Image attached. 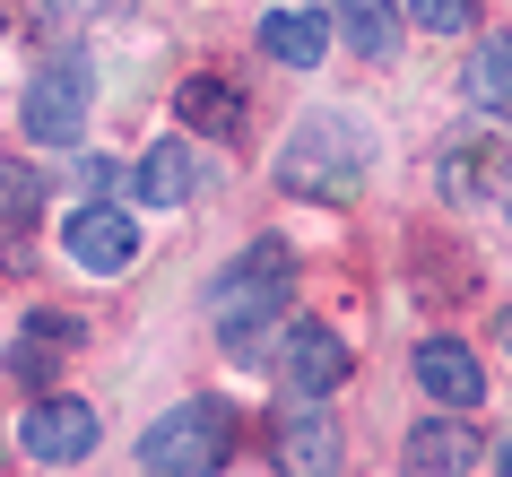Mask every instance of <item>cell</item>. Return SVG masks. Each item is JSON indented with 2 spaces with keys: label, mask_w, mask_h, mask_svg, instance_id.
Returning a JSON list of instances; mask_svg holds the SVG:
<instances>
[{
  "label": "cell",
  "mask_w": 512,
  "mask_h": 477,
  "mask_svg": "<svg viewBox=\"0 0 512 477\" xmlns=\"http://www.w3.org/2000/svg\"><path fill=\"white\" fill-rule=\"evenodd\" d=\"M365 165H374V139L356 131L348 113H304L287 148H278V191L287 200H356L365 191Z\"/></svg>",
  "instance_id": "1"
},
{
  "label": "cell",
  "mask_w": 512,
  "mask_h": 477,
  "mask_svg": "<svg viewBox=\"0 0 512 477\" xmlns=\"http://www.w3.org/2000/svg\"><path fill=\"white\" fill-rule=\"evenodd\" d=\"M287 304H296V261H287L278 235H261L243 261H226L217 287H209V321H217V339L235 347V356H252V339H261Z\"/></svg>",
  "instance_id": "2"
},
{
  "label": "cell",
  "mask_w": 512,
  "mask_h": 477,
  "mask_svg": "<svg viewBox=\"0 0 512 477\" xmlns=\"http://www.w3.org/2000/svg\"><path fill=\"white\" fill-rule=\"evenodd\" d=\"M235 443H243V425L226 399H183L139 434V477H217L235 460Z\"/></svg>",
  "instance_id": "3"
},
{
  "label": "cell",
  "mask_w": 512,
  "mask_h": 477,
  "mask_svg": "<svg viewBox=\"0 0 512 477\" xmlns=\"http://www.w3.org/2000/svg\"><path fill=\"white\" fill-rule=\"evenodd\" d=\"M87 96H96V61H87L79 44L44 53V70L27 79V105H18L27 139H44V148H70V139L87 131Z\"/></svg>",
  "instance_id": "4"
},
{
  "label": "cell",
  "mask_w": 512,
  "mask_h": 477,
  "mask_svg": "<svg viewBox=\"0 0 512 477\" xmlns=\"http://www.w3.org/2000/svg\"><path fill=\"white\" fill-rule=\"evenodd\" d=\"M18 451L44 460V469L87 460V451H96V408H87V399H35L27 425H18Z\"/></svg>",
  "instance_id": "5"
},
{
  "label": "cell",
  "mask_w": 512,
  "mask_h": 477,
  "mask_svg": "<svg viewBox=\"0 0 512 477\" xmlns=\"http://www.w3.org/2000/svg\"><path fill=\"white\" fill-rule=\"evenodd\" d=\"M408 373H417V391H426L443 417H469V408L486 399V373H478V356H469L460 339H417Z\"/></svg>",
  "instance_id": "6"
},
{
  "label": "cell",
  "mask_w": 512,
  "mask_h": 477,
  "mask_svg": "<svg viewBox=\"0 0 512 477\" xmlns=\"http://www.w3.org/2000/svg\"><path fill=\"white\" fill-rule=\"evenodd\" d=\"M270 460H278V477H339V425L322 408H287L270 425Z\"/></svg>",
  "instance_id": "7"
},
{
  "label": "cell",
  "mask_w": 512,
  "mask_h": 477,
  "mask_svg": "<svg viewBox=\"0 0 512 477\" xmlns=\"http://www.w3.org/2000/svg\"><path fill=\"white\" fill-rule=\"evenodd\" d=\"M61 243H70V261L96 269V278H113V269L139 261V226L122 209H105V200H87V209L70 217V235H61Z\"/></svg>",
  "instance_id": "8"
},
{
  "label": "cell",
  "mask_w": 512,
  "mask_h": 477,
  "mask_svg": "<svg viewBox=\"0 0 512 477\" xmlns=\"http://www.w3.org/2000/svg\"><path fill=\"white\" fill-rule=\"evenodd\" d=\"M478 469V425L469 417H426L400 451V477H469Z\"/></svg>",
  "instance_id": "9"
},
{
  "label": "cell",
  "mask_w": 512,
  "mask_h": 477,
  "mask_svg": "<svg viewBox=\"0 0 512 477\" xmlns=\"http://www.w3.org/2000/svg\"><path fill=\"white\" fill-rule=\"evenodd\" d=\"M278 365H287V382H296V391H339L356 356H348V339H339V330L304 321V330H287V356H278Z\"/></svg>",
  "instance_id": "10"
},
{
  "label": "cell",
  "mask_w": 512,
  "mask_h": 477,
  "mask_svg": "<svg viewBox=\"0 0 512 477\" xmlns=\"http://www.w3.org/2000/svg\"><path fill=\"white\" fill-rule=\"evenodd\" d=\"M70 347H79V321L70 313H35L27 330H18V347H9V373H18V382H53Z\"/></svg>",
  "instance_id": "11"
},
{
  "label": "cell",
  "mask_w": 512,
  "mask_h": 477,
  "mask_svg": "<svg viewBox=\"0 0 512 477\" xmlns=\"http://www.w3.org/2000/svg\"><path fill=\"white\" fill-rule=\"evenodd\" d=\"M139 200H148V209H183L191 191H200V157H191L183 139H165V148H148V157H139Z\"/></svg>",
  "instance_id": "12"
},
{
  "label": "cell",
  "mask_w": 512,
  "mask_h": 477,
  "mask_svg": "<svg viewBox=\"0 0 512 477\" xmlns=\"http://www.w3.org/2000/svg\"><path fill=\"white\" fill-rule=\"evenodd\" d=\"M460 96H469L478 113H495V122H512V35H486L478 53H469Z\"/></svg>",
  "instance_id": "13"
},
{
  "label": "cell",
  "mask_w": 512,
  "mask_h": 477,
  "mask_svg": "<svg viewBox=\"0 0 512 477\" xmlns=\"http://www.w3.org/2000/svg\"><path fill=\"white\" fill-rule=\"evenodd\" d=\"M174 113H183L191 131H209V139H243V96L217 70H200V79H183V96H174Z\"/></svg>",
  "instance_id": "14"
},
{
  "label": "cell",
  "mask_w": 512,
  "mask_h": 477,
  "mask_svg": "<svg viewBox=\"0 0 512 477\" xmlns=\"http://www.w3.org/2000/svg\"><path fill=\"white\" fill-rule=\"evenodd\" d=\"M261 53L287 61V70H313V61L330 53V27L304 18V9H270V18H261Z\"/></svg>",
  "instance_id": "15"
},
{
  "label": "cell",
  "mask_w": 512,
  "mask_h": 477,
  "mask_svg": "<svg viewBox=\"0 0 512 477\" xmlns=\"http://www.w3.org/2000/svg\"><path fill=\"white\" fill-rule=\"evenodd\" d=\"M330 9H339V27H348V44L365 61L391 53V35H400V27H391V0H330Z\"/></svg>",
  "instance_id": "16"
},
{
  "label": "cell",
  "mask_w": 512,
  "mask_h": 477,
  "mask_svg": "<svg viewBox=\"0 0 512 477\" xmlns=\"http://www.w3.org/2000/svg\"><path fill=\"white\" fill-rule=\"evenodd\" d=\"M504 148H495V139H478V148H452V157H443V191H495L504 183Z\"/></svg>",
  "instance_id": "17"
},
{
  "label": "cell",
  "mask_w": 512,
  "mask_h": 477,
  "mask_svg": "<svg viewBox=\"0 0 512 477\" xmlns=\"http://www.w3.org/2000/svg\"><path fill=\"white\" fill-rule=\"evenodd\" d=\"M35 209H44V165L0 157V226H27Z\"/></svg>",
  "instance_id": "18"
},
{
  "label": "cell",
  "mask_w": 512,
  "mask_h": 477,
  "mask_svg": "<svg viewBox=\"0 0 512 477\" xmlns=\"http://www.w3.org/2000/svg\"><path fill=\"white\" fill-rule=\"evenodd\" d=\"M408 18L426 35H460V27H478V0H408Z\"/></svg>",
  "instance_id": "19"
},
{
  "label": "cell",
  "mask_w": 512,
  "mask_h": 477,
  "mask_svg": "<svg viewBox=\"0 0 512 477\" xmlns=\"http://www.w3.org/2000/svg\"><path fill=\"white\" fill-rule=\"evenodd\" d=\"M105 9H122V0H35L44 27H79V18H105Z\"/></svg>",
  "instance_id": "20"
},
{
  "label": "cell",
  "mask_w": 512,
  "mask_h": 477,
  "mask_svg": "<svg viewBox=\"0 0 512 477\" xmlns=\"http://www.w3.org/2000/svg\"><path fill=\"white\" fill-rule=\"evenodd\" d=\"M504 356H512V313H504Z\"/></svg>",
  "instance_id": "21"
}]
</instances>
